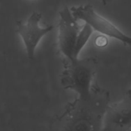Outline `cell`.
<instances>
[{"label": "cell", "mask_w": 131, "mask_h": 131, "mask_svg": "<svg viewBox=\"0 0 131 131\" xmlns=\"http://www.w3.org/2000/svg\"><path fill=\"white\" fill-rule=\"evenodd\" d=\"M109 101L108 92L94 89L90 99L78 98L70 104L62 115L61 122L67 130H102Z\"/></svg>", "instance_id": "obj_1"}, {"label": "cell", "mask_w": 131, "mask_h": 131, "mask_svg": "<svg viewBox=\"0 0 131 131\" xmlns=\"http://www.w3.org/2000/svg\"><path fill=\"white\" fill-rule=\"evenodd\" d=\"M97 61L93 58L64 61L65 70L60 76L61 84L65 89L76 92L81 99H89L93 95L91 84Z\"/></svg>", "instance_id": "obj_2"}, {"label": "cell", "mask_w": 131, "mask_h": 131, "mask_svg": "<svg viewBox=\"0 0 131 131\" xmlns=\"http://www.w3.org/2000/svg\"><path fill=\"white\" fill-rule=\"evenodd\" d=\"M76 20H82L89 24L94 30L102 35L118 40L125 45L131 47V37L125 34L112 23L99 15L90 4L73 6L70 9Z\"/></svg>", "instance_id": "obj_3"}, {"label": "cell", "mask_w": 131, "mask_h": 131, "mask_svg": "<svg viewBox=\"0 0 131 131\" xmlns=\"http://www.w3.org/2000/svg\"><path fill=\"white\" fill-rule=\"evenodd\" d=\"M77 20L71 10L65 8L60 12L58 46L65 61L74 60V50L79 33Z\"/></svg>", "instance_id": "obj_4"}, {"label": "cell", "mask_w": 131, "mask_h": 131, "mask_svg": "<svg viewBox=\"0 0 131 131\" xmlns=\"http://www.w3.org/2000/svg\"><path fill=\"white\" fill-rule=\"evenodd\" d=\"M41 18L42 14L33 12L26 24H23L21 20L17 21V32L24 42L29 60L34 59L35 49L41 38L53 29L52 26L46 28L39 27L38 23Z\"/></svg>", "instance_id": "obj_5"}, {"label": "cell", "mask_w": 131, "mask_h": 131, "mask_svg": "<svg viewBox=\"0 0 131 131\" xmlns=\"http://www.w3.org/2000/svg\"><path fill=\"white\" fill-rule=\"evenodd\" d=\"M102 130H131V90L118 103L108 106L104 118Z\"/></svg>", "instance_id": "obj_6"}, {"label": "cell", "mask_w": 131, "mask_h": 131, "mask_svg": "<svg viewBox=\"0 0 131 131\" xmlns=\"http://www.w3.org/2000/svg\"><path fill=\"white\" fill-rule=\"evenodd\" d=\"M93 29V28L89 24H87V23L84 24V26L83 27V29L79 32L78 38H77L76 43H75V46L74 50V54H73L74 60L78 59V54L81 51L82 49L83 48V47L85 46L86 43L88 42L90 36L92 35Z\"/></svg>", "instance_id": "obj_7"}, {"label": "cell", "mask_w": 131, "mask_h": 131, "mask_svg": "<svg viewBox=\"0 0 131 131\" xmlns=\"http://www.w3.org/2000/svg\"><path fill=\"white\" fill-rule=\"evenodd\" d=\"M95 44L99 47H106L108 44V39L106 37V35H99L97 36L95 40Z\"/></svg>", "instance_id": "obj_8"}, {"label": "cell", "mask_w": 131, "mask_h": 131, "mask_svg": "<svg viewBox=\"0 0 131 131\" xmlns=\"http://www.w3.org/2000/svg\"><path fill=\"white\" fill-rule=\"evenodd\" d=\"M101 1H102V3H103L104 5H107V4L110 1H111V0H101Z\"/></svg>", "instance_id": "obj_9"}]
</instances>
